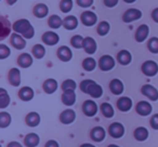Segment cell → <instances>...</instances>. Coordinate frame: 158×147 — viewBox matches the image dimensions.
<instances>
[{
    "label": "cell",
    "mask_w": 158,
    "mask_h": 147,
    "mask_svg": "<svg viewBox=\"0 0 158 147\" xmlns=\"http://www.w3.org/2000/svg\"><path fill=\"white\" fill-rule=\"evenodd\" d=\"M73 5H74L73 0H62L60 2V9L63 13H68L72 11Z\"/></svg>",
    "instance_id": "cell-42"
},
{
    "label": "cell",
    "mask_w": 158,
    "mask_h": 147,
    "mask_svg": "<svg viewBox=\"0 0 158 147\" xmlns=\"http://www.w3.org/2000/svg\"><path fill=\"white\" fill-rule=\"evenodd\" d=\"M101 112L105 118H112L115 115V110L110 103H102L101 105Z\"/></svg>",
    "instance_id": "cell-33"
},
{
    "label": "cell",
    "mask_w": 158,
    "mask_h": 147,
    "mask_svg": "<svg viewBox=\"0 0 158 147\" xmlns=\"http://www.w3.org/2000/svg\"><path fill=\"white\" fill-rule=\"evenodd\" d=\"M132 100L128 96H121L117 101V107L120 112H127L132 108Z\"/></svg>",
    "instance_id": "cell-17"
},
{
    "label": "cell",
    "mask_w": 158,
    "mask_h": 147,
    "mask_svg": "<svg viewBox=\"0 0 158 147\" xmlns=\"http://www.w3.org/2000/svg\"><path fill=\"white\" fill-rule=\"evenodd\" d=\"M10 41H11V44L13 46V48H15L16 50H23L26 47V40L20 34H12Z\"/></svg>",
    "instance_id": "cell-11"
},
{
    "label": "cell",
    "mask_w": 158,
    "mask_h": 147,
    "mask_svg": "<svg viewBox=\"0 0 158 147\" xmlns=\"http://www.w3.org/2000/svg\"><path fill=\"white\" fill-rule=\"evenodd\" d=\"M25 122L28 127L31 128H35V127H38L40 123V116L38 112H29L28 115L26 116L25 118Z\"/></svg>",
    "instance_id": "cell-25"
},
{
    "label": "cell",
    "mask_w": 158,
    "mask_h": 147,
    "mask_svg": "<svg viewBox=\"0 0 158 147\" xmlns=\"http://www.w3.org/2000/svg\"><path fill=\"white\" fill-rule=\"evenodd\" d=\"M119 0H104V6L107 8H114L118 5Z\"/></svg>",
    "instance_id": "cell-46"
},
{
    "label": "cell",
    "mask_w": 158,
    "mask_h": 147,
    "mask_svg": "<svg viewBox=\"0 0 158 147\" xmlns=\"http://www.w3.org/2000/svg\"><path fill=\"white\" fill-rule=\"evenodd\" d=\"M35 92L31 87H23L20 91H19V97L24 102H29L34 99Z\"/></svg>",
    "instance_id": "cell-23"
},
{
    "label": "cell",
    "mask_w": 158,
    "mask_h": 147,
    "mask_svg": "<svg viewBox=\"0 0 158 147\" xmlns=\"http://www.w3.org/2000/svg\"><path fill=\"white\" fill-rule=\"evenodd\" d=\"M57 57L62 62H69L73 59V52L68 47L62 46L57 50Z\"/></svg>",
    "instance_id": "cell-18"
},
{
    "label": "cell",
    "mask_w": 158,
    "mask_h": 147,
    "mask_svg": "<svg viewBox=\"0 0 158 147\" xmlns=\"http://www.w3.org/2000/svg\"><path fill=\"white\" fill-rule=\"evenodd\" d=\"M33 55L35 56V59H42L46 55V48L42 44H35L33 47Z\"/></svg>",
    "instance_id": "cell-37"
},
{
    "label": "cell",
    "mask_w": 158,
    "mask_h": 147,
    "mask_svg": "<svg viewBox=\"0 0 158 147\" xmlns=\"http://www.w3.org/2000/svg\"><path fill=\"white\" fill-rule=\"evenodd\" d=\"M98 49V44L97 41L93 39L92 37H86L85 38V42H84V50L86 51V53L88 54H94L97 52Z\"/></svg>",
    "instance_id": "cell-19"
},
{
    "label": "cell",
    "mask_w": 158,
    "mask_h": 147,
    "mask_svg": "<svg viewBox=\"0 0 158 147\" xmlns=\"http://www.w3.org/2000/svg\"><path fill=\"white\" fill-rule=\"evenodd\" d=\"M48 25H49V27H51L52 29H57L63 25V20H62L59 15H56V14H53V15H51L50 18H49Z\"/></svg>",
    "instance_id": "cell-31"
},
{
    "label": "cell",
    "mask_w": 158,
    "mask_h": 147,
    "mask_svg": "<svg viewBox=\"0 0 158 147\" xmlns=\"http://www.w3.org/2000/svg\"><path fill=\"white\" fill-rule=\"evenodd\" d=\"M7 147H23V146H22V144H21V143L13 141V142H10L9 144H8Z\"/></svg>",
    "instance_id": "cell-49"
},
{
    "label": "cell",
    "mask_w": 158,
    "mask_h": 147,
    "mask_svg": "<svg viewBox=\"0 0 158 147\" xmlns=\"http://www.w3.org/2000/svg\"><path fill=\"white\" fill-rule=\"evenodd\" d=\"M63 26L67 31H74L78 26V18L74 15H68L63 20Z\"/></svg>",
    "instance_id": "cell-29"
},
{
    "label": "cell",
    "mask_w": 158,
    "mask_h": 147,
    "mask_svg": "<svg viewBox=\"0 0 158 147\" xmlns=\"http://www.w3.org/2000/svg\"><path fill=\"white\" fill-rule=\"evenodd\" d=\"M13 31L14 33L20 34L22 35L25 39H31L35 35V29H34L33 25L31 24L28 20L26 18H21L18 20L15 23L13 24Z\"/></svg>",
    "instance_id": "cell-1"
},
{
    "label": "cell",
    "mask_w": 158,
    "mask_h": 147,
    "mask_svg": "<svg viewBox=\"0 0 158 147\" xmlns=\"http://www.w3.org/2000/svg\"><path fill=\"white\" fill-rule=\"evenodd\" d=\"M57 88H59L57 81L55 79H52V78L47 79L42 84V89H44V91L47 94H53L57 90Z\"/></svg>",
    "instance_id": "cell-20"
},
{
    "label": "cell",
    "mask_w": 158,
    "mask_h": 147,
    "mask_svg": "<svg viewBox=\"0 0 158 147\" xmlns=\"http://www.w3.org/2000/svg\"><path fill=\"white\" fill-rule=\"evenodd\" d=\"M62 102L66 106H73L76 103V93L75 91H64L62 94Z\"/></svg>",
    "instance_id": "cell-24"
},
{
    "label": "cell",
    "mask_w": 158,
    "mask_h": 147,
    "mask_svg": "<svg viewBox=\"0 0 158 147\" xmlns=\"http://www.w3.org/2000/svg\"><path fill=\"white\" fill-rule=\"evenodd\" d=\"M80 90L86 94H89L93 99H100L103 95V88L91 79H86L80 82Z\"/></svg>",
    "instance_id": "cell-2"
},
{
    "label": "cell",
    "mask_w": 158,
    "mask_h": 147,
    "mask_svg": "<svg viewBox=\"0 0 158 147\" xmlns=\"http://www.w3.org/2000/svg\"><path fill=\"white\" fill-rule=\"evenodd\" d=\"M115 64H116V62H115L113 56H110V55H103V56H101V59L99 61V67L103 71H110V70H112L115 67Z\"/></svg>",
    "instance_id": "cell-4"
},
{
    "label": "cell",
    "mask_w": 158,
    "mask_h": 147,
    "mask_svg": "<svg viewBox=\"0 0 158 147\" xmlns=\"http://www.w3.org/2000/svg\"><path fill=\"white\" fill-rule=\"evenodd\" d=\"M61 88L63 90V92L64 91H75L77 88V84L73 79H66L65 81H63Z\"/></svg>",
    "instance_id": "cell-39"
},
{
    "label": "cell",
    "mask_w": 158,
    "mask_h": 147,
    "mask_svg": "<svg viewBox=\"0 0 158 147\" xmlns=\"http://www.w3.org/2000/svg\"><path fill=\"white\" fill-rule=\"evenodd\" d=\"M8 79L11 86L13 87H19L21 84V71L19 68H11L8 75Z\"/></svg>",
    "instance_id": "cell-16"
},
{
    "label": "cell",
    "mask_w": 158,
    "mask_h": 147,
    "mask_svg": "<svg viewBox=\"0 0 158 147\" xmlns=\"http://www.w3.org/2000/svg\"><path fill=\"white\" fill-rule=\"evenodd\" d=\"M11 54V50L6 44H0V59H5Z\"/></svg>",
    "instance_id": "cell-43"
},
{
    "label": "cell",
    "mask_w": 158,
    "mask_h": 147,
    "mask_svg": "<svg viewBox=\"0 0 158 147\" xmlns=\"http://www.w3.org/2000/svg\"><path fill=\"white\" fill-rule=\"evenodd\" d=\"M10 104V95L3 88L0 89V108L5 109Z\"/></svg>",
    "instance_id": "cell-32"
},
{
    "label": "cell",
    "mask_w": 158,
    "mask_h": 147,
    "mask_svg": "<svg viewBox=\"0 0 158 147\" xmlns=\"http://www.w3.org/2000/svg\"><path fill=\"white\" fill-rule=\"evenodd\" d=\"M40 137L36 133H28L24 137V144L26 147H36L39 145Z\"/></svg>",
    "instance_id": "cell-27"
},
{
    "label": "cell",
    "mask_w": 158,
    "mask_h": 147,
    "mask_svg": "<svg viewBox=\"0 0 158 147\" xmlns=\"http://www.w3.org/2000/svg\"><path fill=\"white\" fill-rule=\"evenodd\" d=\"M152 18H153L154 22L158 23V8H155L152 12Z\"/></svg>",
    "instance_id": "cell-48"
},
{
    "label": "cell",
    "mask_w": 158,
    "mask_h": 147,
    "mask_svg": "<svg viewBox=\"0 0 158 147\" xmlns=\"http://www.w3.org/2000/svg\"><path fill=\"white\" fill-rule=\"evenodd\" d=\"M106 136V131L104 128L102 127H94L90 132V137L92 141L97 143H100L105 138Z\"/></svg>",
    "instance_id": "cell-14"
},
{
    "label": "cell",
    "mask_w": 158,
    "mask_h": 147,
    "mask_svg": "<svg viewBox=\"0 0 158 147\" xmlns=\"http://www.w3.org/2000/svg\"><path fill=\"white\" fill-rule=\"evenodd\" d=\"M16 1H18V0H7V2H8V5H9V6H13Z\"/></svg>",
    "instance_id": "cell-51"
},
{
    "label": "cell",
    "mask_w": 158,
    "mask_h": 147,
    "mask_svg": "<svg viewBox=\"0 0 158 147\" xmlns=\"http://www.w3.org/2000/svg\"><path fill=\"white\" fill-rule=\"evenodd\" d=\"M141 93L151 101H158V90L152 84H144L141 88Z\"/></svg>",
    "instance_id": "cell-8"
},
{
    "label": "cell",
    "mask_w": 158,
    "mask_h": 147,
    "mask_svg": "<svg viewBox=\"0 0 158 147\" xmlns=\"http://www.w3.org/2000/svg\"><path fill=\"white\" fill-rule=\"evenodd\" d=\"M149 34V27L146 24H142L138 27L135 31V40L136 42H144L147 39Z\"/></svg>",
    "instance_id": "cell-15"
},
{
    "label": "cell",
    "mask_w": 158,
    "mask_h": 147,
    "mask_svg": "<svg viewBox=\"0 0 158 147\" xmlns=\"http://www.w3.org/2000/svg\"><path fill=\"white\" fill-rule=\"evenodd\" d=\"M11 115L7 112H0V128L5 129V128L9 127L11 123Z\"/></svg>",
    "instance_id": "cell-36"
},
{
    "label": "cell",
    "mask_w": 158,
    "mask_h": 147,
    "mask_svg": "<svg viewBox=\"0 0 158 147\" xmlns=\"http://www.w3.org/2000/svg\"><path fill=\"white\" fill-rule=\"evenodd\" d=\"M108 147H120V146H118V145H115V144H110V145H108Z\"/></svg>",
    "instance_id": "cell-53"
},
{
    "label": "cell",
    "mask_w": 158,
    "mask_h": 147,
    "mask_svg": "<svg viewBox=\"0 0 158 147\" xmlns=\"http://www.w3.org/2000/svg\"><path fill=\"white\" fill-rule=\"evenodd\" d=\"M147 48H148L149 52L154 53V54H158V38H151L147 42Z\"/></svg>",
    "instance_id": "cell-40"
},
{
    "label": "cell",
    "mask_w": 158,
    "mask_h": 147,
    "mask_svg": "<svg viewBox=\"0 0 158 147\" xmlns=\"http://www.w3.org/2000/svg\"><path fill=\"white\" fill-rule=\"evenodd\" d=\"M75 119H76V112L70 108L63 110L62 114L60 115V121L63 125H70V123L74 122Z\"/></svg>",
    "instance_id": "cell-13"
},
{
    "label": "cell",
    "mask_w": 158,
    "mask_h": 147,
    "mask_svg": "<svg viewBox=\"0 0 158 147\" xmlns=\"http://www.w3.org/2000/svg\"><path fill=\"white\" fill-rule=\"evenodd\" d=\"M77 5L81 8H90L93 5V0H77Z\"/></svg>",
    "instance_id": "cell-44"
},
{
    "label": "cell",
    "mask_w": 158,
    "mask_h": 147,
    "mask_svg": "<svg viewBox=\"0 0 158 147\" xmlns=\"http://www.w3.org/2000/svg\"><path fill=\"white\" fill-rule=\"evenodd\" d=\"M126 3H133V2H135L136 0H123Z\"/></svg>",
    "instance_id": "cell-52"
},
{
    "label": "cell",
    "mask_w": 158,
    "mask_h": 147,
    "mask_svg": "<svg viewBox=\"0 0 158 147\" xmlns=\"http://www.w3.org/2000/svg\"><path fill=\"white\" fill-rule=\"evenodd\" d=\"M135 110L140 116L146 117V116H148V115L152 114V112H153V107H152V105L148 103V102L140 101L138 104H136Z\"/></svg>",
    "instance_id": "cell-10"
},
{
    "label": "cell",
    "mask_w": 158,
    "mask_h": 147,
    "mask_svg": "<svg viewBox=\"0 0 158 147\" xmlns=\"http://www.w3.org/2000/svg\"><path fill=\"white\" fill-rule=\"evenodd\" d=\"M110 92L113 93V94L115 95H120L123 94V90H125V88H123V84L121 80L119 79H113L112 81L110 82Z\"/></svg>",
    "instance_id": "cell-21"
},
{
    "label": "cell",
    "mask_w": 158,
    "mask_h": 147,
    "mask_svg": "<svg viewBox=\"0 0 158 147\" xmlns=\"http://www.w3.org/2000/svg\"><path fill=\"white\" fill-rule=\"evenodd\" d=\"M98 110H99L98 104L92 100L85 101L82 104V112L87 117H94L98 114Z\"/></svg>",
    "instance_id": "cell-5"
},
{
    "label": "cell",
    "mask_w": 158,
    "mask_h": 147,
    "mask_svg": "<svg viewBox=\"0 0 158 147\" xmlns=\"http://www.w3.org/2000/svg\"><path fill=\"white\" fill-rule=\"evenodd\" d=\"M49 13V8L44 3H38L34 8V15L38 18H44L48 15Z\"/></svg>",
    "instance_id": "cell-28"
},
{
    "label": "cell",
    "mask_w": 158,
    "mask_h": 147,
    "mask_svg": "<svg viewBox=\"0 0 158 147\" xmlns=\"http://www.w3.org/2000/svg\"><path fill=\"white\" fill-rule=\"evenodd\" d=\"M44 147H60V145L55 140H50V141H48V142L46 143Z\"/></svg>",
    "instance_id": "cell-47"
},
{
    "label": "cell",
    "mask_w": 158,
    "mask_h": 147,
    "mask_svg": "<svg viewBox=\"0 0 158 147\" xmlns=\"http://www.w3.org/2000/svg\"><path fill=\"white\" fill-rule=\"evenodd\" d=\"M1 40L5 39L10 34V23L5 18H1Z\"/></svg>",
    "instance_id": "cell-41"
},
{
    "label": "cell",
    "mask_w": 158,
    "mask_h": 147,
    "mask_svg": "<svg viewBox=\"0 0 158 147\" xmlns=\"http://www.w3.org/2000/svg\"><path fill=\"white\" fill-rule=\"evenodd\" d=\"M18 64L22 68H28L33 65V56L28 53H22L18 59Z\"/></svg>",
    "instance_id": "cell-26"
},
{
    "label": "cell",
    "mask_w": 158,
    "mask_h": 147,
    "mask_svg": "<svg viewBox=\"0 0 158 147\" xmlns=\"http://www.w3.org/2000/svg\"><path fill=\"white\" fill-rule=\"evenodd\" d=\"M117 61H118V63L120 64V65H123V66L129 65L132 61L131 53H130L128 50L119 51L118 54H117Z\"/></svg>",
    "instance_id": "cell-22"
},
{
    "label": "cell",
    "mask_w": 158,
    "mask_h": 147,
    "mask_svg": "<svg viewBox=\"0 0 158 147\" xmlns=\"http://www.w3.org/2000/svg\"><path fill=\"white\" fill-rule=\"evenodd\" d=\"M42 41L47 46H55V44L59 43L60 37L54 31H46V33L42 35Z\"/></svg>",
    "instance_id": "cell-12"
},
{
    "label": "cell",
    "mask_w": 158,
    "mask_h": 147,
    "mask_svg": "<svg viewBox=\"0 0 158 147\" xmlns=\"http://www.w3.org/2000/svg\"><path fill=\"white\" fill-rule=\"evenodd\" d=\"M141 18H142V12H141V10L135 9V8H131V9H128L127 11L123 13V21L125 23H131L136 20H140Z\"/></svg>",
    "instance_id": "cell-6"
},
{
    "label": "cell",
    "mask_w": 158,
    "mask_h": 147,
    "mask_svg": "<svg viewBox=\"0 0 158 147\" xmlns=\"http://www.w3.org/2000/svg\"><path fill=\"white\" fill-rule=\"evenodd\" d=\"M84 42H85V38L80 35H75L72 37L70 39V44L74 47L75 49H81L84 48Z\"/></svg>",
    "instance_id": "cell-38"
},
{
    "label": "cell",
    "mask_w": 158,
    "mask_h": 147,
    "mask_svg": "<svg viewBox=\"0 0 158 147\" xmlns=\"http://www.w3.org/2000/svg\"><path fill=\"white\" fill-rule=\"evenodd\" d=\"M149 123H151V127L153 128L154 130H158V114L154 115V116L152 117Z\"/></svg>",
    "instance_id": "cell-45"
},
{
    "label": "cell",
    "mask_w": 158,
    "mask_h": 147,
    "mask_svg": "<svg viewBox=\"0 0 158 147\" xmlns=\"http://www.w3.org/2000/svg\"><path fill=\"white\" fill-rule=\"evenodd\" d=\"M97 67V61H95L93 57H87L82 62V68H84L86 71H92Z\"/></svg>",
    "instance_id": "cell-34"
},
{
    "label": "cell",
    "mask_w": 158,
    "mask_h": 147,
    "mask_svg": "<svg viewBox=\"0 0 158 147\" xmlns=\"http://www.w3.org/2000/svg\"><path fill=\"white\" fill-rule=\"evenodd\" d=\"M110 25L107 21H103V22H101L97 27L98 34H99L100 36H102V37H104V36L107 35V34L110 33Z\"/></svg>",
    "instance_id": "cell-35"
},
{
    "label": "cell",
    "mask_w": 158,
    "mask_h": 147,
    "mask_svg": "<svg viewBox=\"0 0 158 147\" xmlns=\"http://www.w3.org/2000/svg\"><path fill=\"white\" fill-rule=\"evenodd\" d=\"M141 70L147 77H154L158 74V64L155 61H145L141 66Z\"/></svg>",
    "instance_id": "cell-3"
},
{
    "label": "cell",
    "mask_w": 158,
    "mask_h": 147,
    "mask_svg": "<svg viewBox=\"0 0 158 147\" xmlns=\"http://www.w3.org/2000/svg\"><path fill=\"white\" fill-rule=\"evenodd\" d=\"M82 24L87 27H91L93 25H95V23L98 22V16L94 12L92 11H85L82 12L81 16H80Z\"/></svg>",
    "instance_id": "cell-9"
},
{
    "label": "cell",
    "mask_w": 158,
    "mask_h": 147,
    "mask_svg": "<svg viewBox=\"0 0 158 147\" xmlns=\"http://www.w3.org/2000/svg\"><path fill=\"white\" fill-rule=\"evenodd\" d=\"M108 133L113 138H121L125 135V127L120 122H113L108 128Z\"/></svg>",
    "instance_id": "cell-7"
},
{
    "label": "cell",
    "mask_w": 158,
    "mask_h": 147,
    "mask_svg": "<svg viewBox=\"0 0 158 147\" xmlns=\"http://www.w3.org/2000/svg\"><path fill=\"white\" fill-rule=\"evenodd\" d=\"M149 133H148V130L144 127H139L134 130V133H133V136L138 142H144V141L147 140L148 137Z\"/></svg>",
    "instance_id": "cell-30"
},
{
    "label": "cell",
    "mask_w": 158,
    "mask_h": 147,
    "mask_svg": "<svg viewBox=\"0 0 158 147\" xmlns=\"http://www.w3.org/2000/svg\"><path fill=\"white\" fill-rule=\"evenodd\" d=\"M80 147H95V146L92 144H90V143H85V144L80 145Z\"/></svg>",
    "instance_id": "cell-50"
}]
</instances>
